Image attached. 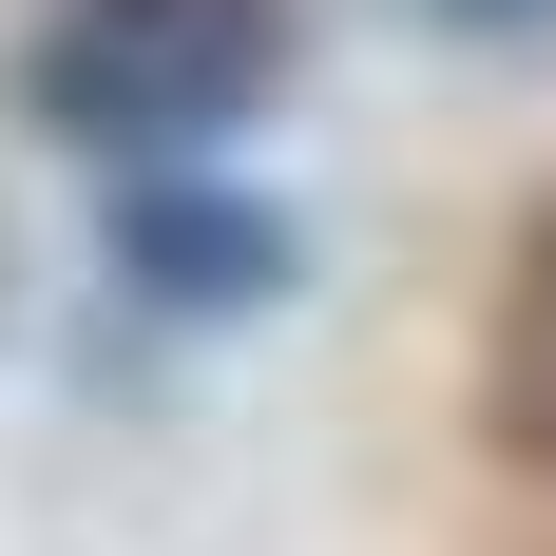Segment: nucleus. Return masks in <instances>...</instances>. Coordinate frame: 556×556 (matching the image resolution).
<instances>
[{
  "label": "nucleus",
  "instance_id": "nucleus-2",
  "mask_svg": "<svg viewBox=\"0 0 556 556\" xmlns=\"http://www.w3.org/2000/svg\"><path fill=\"white\" fill-rule=\"evenodd\" d=\"M115 288H154V307H250V288H288V230L250 212L230 173L135 154L115 173Z\"/></svg>",
  "mask_w": 556,
  "mask_h": 556
},
{
  "label": "nucleus",
  "instance_id": "nucleus-3",
  "mask_svg": "<svg viewBox=\"0 0 556 556\" xmlns=\"http://www.w3.org/2000/svg\"><path fill=\"white\" fill-rule=\"evenodd\" d=\"M480 403H500V442L556 480V212H538V250H518V288H500V365H480Z\"/></svg>",
  "mask_w": 556,
  "mask_h": 556
},
{
  "label": "nucleus",
  "instance_id": "nucleus-4",
  "mask_svg": "<svg viewBox=\"0 0 556 556\" xmlns=\"http://www.w3.org/2000/svg\"><path fill=\"white\" fill-rule=\"evenodd\" d=\"M422 20H460V39H538L556 0H422Z\"/></svg>",
  "mask_w": 556,
  "mask_h": 556
},
{
  "label": "nucleus",
  "instance_id": "nucleus-1",
  "mask_svg": "<svg viewBox=\"0 0 556 556\" xmlns=\"http://www.w3.org/2000/svg\"><path fill=\"white\" fill-rule=\"evenodd\" d=\"M288 77V0H58L20 97L77 135V154H212L230 115Z\"/></svg>",
  "mask_w": 556,
  "mask_h": 556
}]
</instances>
